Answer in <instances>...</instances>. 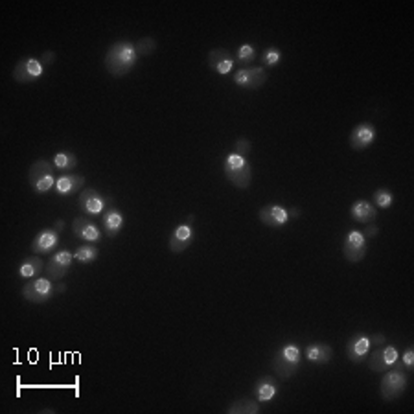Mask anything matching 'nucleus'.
Wrapping results in <instances>:
<instances>
[{"mask_svg":"<svg viewBox=\"0 0 414 414\" xmlns=\"http://www.w3.org/2000/svg\"><path fill=\"white\" fill-rule=\"evenodd\" d=\"M137 63L138 54L137 48H135V43H131V41H116L105 52V70L113 78H124L137 67Z\"/></svg>","mask_w":414,"mask_h":414,"instance_id":"nucleus-1","label":"nucleus"},{"mask_svg":"<svg viewBox=\"0 0 414 414\" xmlns=\"http://www.w3.org/2000/svg\"><path fill=\"white\" fill-rule=\"evenodd\" d=\"M300 361H302V352H300L299 345L295 343H286L278 350H276L275 357H273V370L278 378L282 380H289L293 378L300 368Z\"/></svg>","mask_w":414,"mask_h":414,"instance_id":"nucleus-2","label":"nucleus"},{"mask_svg":"<svg viewBox=\"0 0 414 414\" xmlns=\"http://www.w3.org/2000/svg\"><path fill=\"white\" fill-rule=\"evenodd\" d=\"M223 173L225 177L229 179V183L234 184L240 190H245L253 181V164L245 157L229 153L223 161Z\"/></svg>","mask_w":414,"mask_h":414,"instance_id":"nucleus-3","label":"nucleus"},{"mask_svg":"<svg viewBox=\"0 0 414 414\" xmlns=\"http://www.w3.org/2000/svg\"><path fill=\"white\" fill-rule=\"evenodd\" d=\"M409 376L400 365L383 372L380 383V394L385 402H396L403 392L407 391Z\"/></svg>","mask_w":414,"mask_h":414,"instance_id":"nucleus-4","label":"nucleus"},{"mask_svg":"<svg viewBox=\"0 0 414 414\" xmlns=\"http://www.w3.org/2000/svg\"><path fill=\"white\" fill-rule=\"evenodd\" d=\"M65 286L56 284L46 276V278H34L32 282H26L23 286V299L32 304H45L48 300L56 297L58 293H63Z\"/></svg>","mask_w":414,"mask_h":414,"instance_id":"nucleus-5","label":"nucleus"},{"mask_svg":"<svg viewBox=\"0 0 414 414\" xmlns=\"http://www.w3.org/2000/svg\"><path fill=\"white\" fill-rule=\"evenodd\" d=\"M56 175H54V164L46 159H37L30 168V186L37 194H46L56 188Z\"/></svg>","mask_w":414,"mask_h":414,"instance_id":"nucleus-6","label":"nucleus"},{"mask_svg":"<svg viewBox=\"0 0 414 414\" xmlns=\"http://www.w3.org/2000/svg\"><path fill=\"white\" fill-rule=\"evenodd\" d=\"M65 229V221L63 219H58L54 227L50 229H43L34 238V242H32V253L34 254H54V251L58 249L59 245V232Z\"/></svg>","mask_w":414,"mask_h":414,"instance_id":"nucleus-7","label":"nucleus"},{"mask_svg":"<svg viewBox=\"0 0 414 414\" xmlns=\"http://www.w3.org/2000/svg\"><path fill=\"white\" fill-rule=\"evenodd\" d=\"M260 221L271 229H282L291 221L293 218H299V210H289V208L282 207V205H265L260 208L258 212Z\"/></svg>","mask_w":414,"mask_h":414,"instance_id":"nucleus-8","label":"nucleus"},{"mask_svg":"<svg viewBox=\"0 0 414 414\" xmlns=\"http://www.w3.org/2000/svg\"><path fill=\"white\" fill-rule=\"evenodd\" d=\"M72 265H74V253H70L69 249H59L50 256L48 264H46V276L52 282H58L69 275Z\"/></svg>","mask_w":414,"mask_h":414,"instance_id":"nucleus-9","label":"nucleus"},{"mask_svg":"<svg viewBox=\"0 0 414 414\" xmlns=\"http://www.w3.org/2000/svg\"><path fill=\"white\" fill-rule=\"evenodd\" d=\"M368 368L376 372V374H383L389 368L396 367L400 354H398L396 346L392 345H383L378 350L368 354Z\"/></svg>","mask_w":414,"mask_h":414,"instance_id":"nucleus-10","label":"nucleus"},{"mask_svg":"<svg viewBox=\"0 0 414 414\" xmlns=\"http://www.w3.org/2000/svg\"><path fill=\"white\" fill-rule=\"evenodd\" d=\"M45 74V63L41 59L24 58L13 69V80L17 83H34Z\"/></svg>","mask_w":414,"mask_h":414,"instance_id":"nucleus-11","label":"nucleus"},{"mask_svg":"<svg viewBox=\"0 0 414 414\" xmlns=\"http://www.w3.org/2000/svg\"><path fill=\"white\" fill-rule=\"evenodd\" d=\"M232 80L243 91H258L267 83V72L264 67H249V69L238 70L232 76Z\"/></svg>","mask_w":414,"mask_h":414,"instance_id":"nucleus-12","label":"nucleus"},{"mask_svg":"<svg viewBox=\"0 0 414 414\" xmlns=\"http://www.w3.org/2000/svg\"><path fill=\"white\" fill-rule=\"evenodd\" d=\"M368 253V245H367V238L363 236L361 230H350L346 234L345 242H343V254L345 258L352 264H357L361 262Z\"/></svg>","mask_w":414,"mask_h":414,"instance_id":"nucleus-13","label":"nucleus"},{"mask_svg":"<svg viewBox=\"0 0 414 414\" xmlns=\"http://www.w3.org/2000/svg\"><path fill=\"white\" fill-rule=\"evenodd\" d=\"M78 205H80V210L85 216H100L104 212L105 207H107V197H104L100 194L96 188H85V190L80 194V199H78Z\"/></svg>","mask_w":414,"mask_h":414,"instance_id":"nucleus-14","label":"nucleus"},{"mask_svg":"<svg viewBox=\"0 0 414 414\" xmlns=\"http://www.w3.org/2000/svg\"><path fill=\"white\" fill-rule=\"evenodd\" d=\"M194 240H196V230H194V227H192L190 223H183L179 225V227H175L172 236H170V242H168V247H170V251H172L173 254H181L190 247L192 243H194Z\"/></svg>","mask_w":414,"mask_h":414,"instance_id":"nucleus-15","label":"nucleus"},{"mask_svg":"<svg viewBox=\"0 0 414 414\" xmlns=\"http://www.w3.org/2000/svg\"><path fill=\"white\" fill-rule=\"evenodd\" d=\"M72 232L76 234V238H80L85 243H100L104 240V232L100 229L98 225L92 223L89 218H74L72 221Z\"/></svg>","mask_w":414,"mask_h":414,"instance_id":"nucleus-16","label":"nucleus"},{"mask_svg":"<svg viewBox=\"0 0 414 414\" xmlns=\"http://www.w3.org/2000/svg\"><path fill=\"white\" fill-rule=\"evenodd\" d=\"M207 61L208 67L221 76L230 74L234 70V67H236V59H234V56L227 48H214V50H210Z\"/></svg>","mask_w":414,"mask_h":414,"instance_id":"nucleus-17","label":"nucleus"},{"mask_svg":"<svg viewBox=\"0 0 414 414\" xmlns=\"http://www.w3.org/2000/svg\"><path fill=\"white\" fill-rule=\"evenodd\" d=\"M376 140V127L370 122L357 124L350 133V148L354 151H365Z\"/></svg>","mask_w":414,"mask_h":414,"instance_id":"nucleus-18","label":"nucleus"},{"mask_svg":"<svg viewBox=\"0 0 414 414\" xmlns=\"http://www.w3.org/2000/svg\"><path fill=\"white\" fill-rule=\"evenodd\" d=\"M370 339L365 334L352 335L348 343H346V357L352 363H363L367 361L368 354H370Z\"/></svg>","mask_w":414,"mask_h":414,"instance_id":"nucleus-19","label":"nucleus"},{"mask_svg":"<svg viewBox=\"0 0 414 414\" xmlns=\"http://www.w3.org/2000/svg\"><path fill=\"white\" fill-rule=\"evenodd\" d=\"M280 391L278 387V380L273 378V376H262L253 387V398L260 403H269L273 402Z\"/></svg>","mask_w":414,"mask_h":414,"instance_id":"nucleus-20","label":"nucleus"},{"mask_svg":"<svg viewBox=\"0 0 414 414\" xmlns=\"http://www.w3.org/2000/svg\"><path fill=\"white\" fill-rule=\"evenodd\" d=\"M102 225H104L105 236L109 238V240H115L120 234V230L124 229V214L116 207H109L105 210Z\"/></svg>","mask_w":414,"mask_h":414,"instance_id":"nucleus-21","label":"nucleus"},{"mask_svg":"<svg viewBox=\"0 0 414 414\" xmlns=\"http://www.w3.org/2000/svg\"><path fill=\"white\" fill-rule=\"evenodd\" d=\"M85 186V177L83 175H78V173H69V175H61V177L56 181V192L59 196H72V194H78L80 190H83Z\"/></svg>","mask_w":414,"mask_h":414,"instance_id":"nucleus-22","label":"nucleus"},{"mask_svg":"<svg viewBox=\"0 0 414 414\" xmlns=\"http://www.w3.org/2000/svg\"><path fill=\"white\" fill-rule=\"evenodd\" d=\"M350 216L361 225L374 223V219L378 218V208L367 199H359L350 207Z\"/></svg>","mask_w":414,"mask_h":414,"instance_id":"nucleus-23","label":"nucleus"},{"mask_svg":"<svg viewBox=\"0 0 414 414\" xmlns=\"http://www.w3.org/2000/svg\"><path fill=\"white\" fill-rule=\"evenodd\" d=\"M304 356L313 365H326L334 359V348L326 343H313L308 345Z\"/></svg>","mask_w":414,"mask_h":414,"instance_id":"nucleus-24","label":"nucleus"},{"mask_svg":"<svg viewBox=\"0 0 414 414\" xmlns=\"http://www.w3.org/2000/svg\"><path fill=\"white\" fill-rule=\"evenodd\" d=\"M45 269V260L41 258L39 254H30L28 258H24L23 264L19 265V276L26 278V280H34Z\"/></svg>","mask_w":414,"mask_h":414,"instance_id":"nucleus-25","label":"nucleus"},{"mask_svg":"<svg viewBox=\"0 0 414 414\" xmlns=\"http://www.w3.org/2000/svg\"><path fill=\"white\" fill-rule=\"evenodd\" d=\"M260 411H262L260 402H256L254 398H238L230 403L227 414H258Z\"/></svg>","mask_w":414,"mask_h":414,"instance_id":"nucleus-26","label":"nucleus"},{"mask_svg":"<svg viewBox=\"0 0 414 414\" xmlns=\"http://www.w3.org/2000/svg\"><path fill=\"white\" fill-rule=\"evenodd\" d=\"M54 168L59 172H74L78 168V157L72 151H59L54 157Z\"/></svg>","mask_w":414,"mask_h":414,"instance_id":"nucleus-27","label":"nucleus"},{"mask_svg":"<svg viewBox=\"0 0 414 414\" xmlns=\"http://www.w3.org/2000/svg\"><path fill=\"white\" fill-rule=\"evenodd\" d=\"M100 256L98 247L94 243H85V245H80V247L74 251V260L80 262L81 265H89L92 262H96Z\"/></svg>","mask_w":414,"mask_h":414,"instance_id":"nucleus-28","label":"nucleus"},{"mask_svg":"<svg viewBox=\"0 0 414 414\" xmlns=\"http://www.w3.org/2000/svg\"><path fill=\"white\" fill-rule=\"evenodd\" d=\"M234 59H236V65H240L242 69H249L253 65V61H256V48H254V45L243 43L242 46H238Z\"/></svg>","mask_w":414,"mask_h":414,"instance_id":"nucleus-29","label":"nucleus"},{"mask_svg":"<svg viewBox=\"0 0 414 414\" xmlns=\"http://www.w3.org/2000/svg\"><path fill=\"white\" fill-rule=\"evenodd\" d=\"M372 203H374L378 208H391L392 203H394V194H392L389 188H378V190L372 194Z\"/></svg>","mask_w":414,"mask_h":414,"instance_id":"nucleus-30","label":"nucleus"},{"mask_svg":"<svg viewBox=\"0 0 414 414\" xmlns=\"http://www.w3.org/2000/svg\"><path fill=\"white\" fill-rule=\"evenodd\" d=\"M282 61V52H280V48H276V46H269V48H265L264 54H262V67H267V69H273L276 65H280Z\"/></svg>","mask_w":414,"mask_h":414,"instance_id":"nucleus-31","label":"nucleus"},{"mask_svg":"<svg viewBox=\"0 0 414 414\" xmlns=\"http://www.w3.org/2000/svg\"><path fill=\"white\" fill-rule=\"evenodd\" d=\"M135 48H137L138 58H148L157 50V41L153 37H142L135 43Z\"/></svg>","mask_w":414,"mask_h":414,"instance_id":"nucleus-32","label":"nucleus"},{"mask_svg":"<svg viewBox=\"0 0 414 414\" xmlns=\"http://www.w3.org/2000/svg\"><path fill=\"white\" fill-rule=\"evenodd\" d=\"M251 151H253V144H251V140H249V138H238L236 144H234V151H232V153H236V155L249 159V153H251Z\"/></svg>","mask_w":414,"mask_h":414,"instance_id":"nucleus-33","label":"nucleus"},{"mask_svg":"<svg viewBox=\"0 0 414 414\" xmlns=\"http://www.w3.org/2000/svg\"><path fill=\"white\" fill-rule=\"evenodd\" d=\"M400 367H402L405 372H413V368H414V348L413 346H409L407 350L403 352Z\"/></svg>","mask_w":414,"mask_h":414,"instance_id":"nucleus-34","label":"nucleus"},{"mask_svg":"<svg viewBox=\"0 0 414 414\" xmlns=\"http://www.w3.org/2000/svg\"><path fill=\"white\" fill-rule=\"evenodd\" d=\"M378 234H380V229H378V227H376L374 223H368V225H365V230H363V236L367 238H370V240H372V238H378Z\"/></svg>","mask_w":414,"mask_h":414,"instance_id":"nucleus-35","label":"nucleus"},{"mask_svg":"<svg viewBox=\"0 0 414 414\" xmlns=\"http://www.w3.org/2000/svg\"><path fill=\"white\" fill-rule=\"evenodd\" d=\"M368 339H370V346H383L385 345L387 337L383 334H374V335H370Z\"/></svg>","mask_w":414,"mask_h":414,"instance_id":"nucleus-36","label":"nucleus"},{"mask_svg":"<svg viewBox=\"0 0 414 414\" xmlns=\"http://www.w3.org/2000/svg\"><path fill=\"white\" fill-rule=\"evenodd\" d=\"M41 61L45 63V67H46V65H52L54 61H56V54H54V52H45V54H43V58H41Z\"/></svg>","mask_w":414,"mask_h":414,"instance_id":"nucleus-37","label":"nucleus"},{"mask_svg":"<svg viewBox=\"0 0 414 414\" xmlns=\"http://www.w3.org/2000/svg\"><path fill=\"white\" fill-rule=\"evenodd\" d=\"M41 414H54L56 413V409H43V411H39Z\"/></svg>","mask_w":414,"mask_h":414,"instance_id":"nucleus-38","label":"nucleus"}]
</instances>
